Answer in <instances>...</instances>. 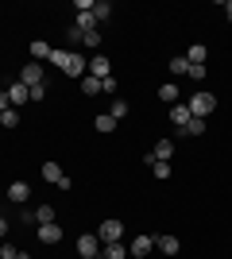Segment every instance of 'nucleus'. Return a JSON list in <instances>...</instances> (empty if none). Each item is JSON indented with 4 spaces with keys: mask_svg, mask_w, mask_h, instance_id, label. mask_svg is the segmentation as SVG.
Listing matches in <instances>:
<instances>
[{
    "mask_svg": "<svg viewBox=\"0 0 232 259\" xmlns=\"http://www.w3.org/2000/svg\"><path fill=\"white\" fill-rule=\"evenodd\" d=\"M51 66H58V70H66V62H70V51H51V58H47Z\"/></svg>",
    "mask_w": 232,
    "mask_h": 259,
    "instance_id": "nucleus-26",
    "label": "nucleus"
},
{
    "mask_svg": "<svg viewBox=\"0 0 232 259\" xmlns=\"http://www.w3.org/2000/svg\"><path fill=\"white\" fill-rule=\"evenodd\" d=\"M101 248H105V244L97 240V232H81V236H77V255L81 259H101Z\"/></svg>",
    "mask_w": 232,
    "mask_h": 259,
    "instance_id": "nucleus-2",
    "label": "nucleus"
},
{
    "mask_svg": "<svg viewBox=\"0 0 232 259\" xmlns=\"http://www.w3.org/2000/svg\"><path fill=\"white\" fill-rule=\"evenodd\" d=\"M93 128H97V132H101V136H109V132H112V128H116V120H112V116H109V112H101V116H97V120H93Z\"/></svg>",
    "mask_w": 232,
    "mask_h": 259,
    "instance_id": "nucleus-19",
    "label": "nucleus"
},
{
    "mask_svg": "<svg viewBox=\"0 0 232 259\" xmlns=\"http://www.w3.org/2000/svg\"><path fill=\"white\" fill-rule=\"evenodd\" d=\"M85 74H89V77H97V81H105V77H112V62L105 58V54H93Z\"/></svg>",
    "mask_w": 232,
    "mask_h": 259,
    "instance_id": "nucleus-4",
    "label": "nucleus"
},
{
    "mask_svg": "<svg viewBox=\"0 0 232 259\" xmlns=\"http://www.w3.org/2000/svg\"><path fill=\"white\" fill-rule=\"evenodd\" d=\"M81 43H85V47H101V31H85V35H81Z\"/></svg>",
    "mask_w": 232,
    "mask_h": 259,
    "instance_id": "nucleus-30",
    "label": "nucleus"
},
{
    "mask_svg": "<svg viewBox=\"0 0 232 259\" xmlns=\"http://www.w3.org/2000/svg\"><path fill=\"white\" fill-rule=\"evenodd\" d=\"M109 116L112 120H124V116H128V101H112V105H109Z\"/></svg>",
    "mask_w": 232,
    "mask_h": 259,
    "instance_id": "nucleus-27",
    "label": "nucleus"
},
{
    "mask_svg": "<svg viewBox=\"0 0 232 259\" xmlns=\"http://www.w3.org/2000/svg\"><path fill=\"white\" fill-rule=\"evenodd\" d=\"M27 197H31V186H27V182H12V186H8V201H16V205H23Z\"/></svg>",
    "mask_w": 232,
    "mask_h": 259,
    "instance_id": "nucleus-9",
    "label": "nucleus"
},
{
    "mask_svg": "<svg viewBox=\"0 0 232 259\" xmlns=\"http://www.w3.org/2000/svg\"><path fill=\"white\" fill-rule=\"evenodd\" d=\"M120 236H124V225L116 221V217H109V221H101V225H97V240H101V244H116Z\"/></svg>",
    "mask_w": 232,
    "mask_h": 259,
    "instance_id": "nucleus-3",
    "label": "nucleus"
},
{
    "mask_svg": "<svg viewBox=\"0 0 232 259\" xmlns=\"http://www.w3.org/2000/svg\"><path fill=\"white\" fill-rule=\"evenodd\" d=\"M151 248H155V236H147V232H144V236H135L132 244H128V259H147V251H151Z\"/></svg>",
    "mask_w": 232,
    "mask_h": 259,
    "instance_id": "nucleus-5",
    "label": "nucleus"
},
{
    "mask_svg": "<svg viewBox=\"0 0 232 259\" xmlns=\"http://www.w3.org/2000/svg\"><path fill=\"white\" fill-rule=\"evenodd\" d=\"M8 236V217H0V240Z\"/></svg>",
    "mask_w": 232,
    "mask_h": 259,
    "instance_id": "nucleus-35",
    "label": "nucleus"
},
{
    "mask_svg": "<svg viewBox=\"0 0 232 259\" xmlns=\"http://www.w3.org/2000/svg\"><path fill=\"white\" fill-rule=\"evenodd\" d=\"M81 93H85V97H97V93H101V81H97V77H81Z\"/></svg>",
    "mask_w": 232,
    "mask_h": 259,
    "instance_id": "nucleus-24",
    "label": "nucleus"
},
{
    "mask_svg": "<svg viewBox=\"0 0 232 259\" xmlns=\"http://www.w3.org/2000/svg\"><path fill=\"white\" fill-rule=\"evenodd\" d=\"M190 120H194V116H190V108H186V105H170V124H174L178 132L186 128Z\"/></svg>",
    "mask_w": 232,
    "mask_h": 259,
    "instance_id": "nucleus-10",
    "label": "nucleus"
},
{
    "mask_svg": "<svg viewBox=\"0 0 232 259\" xmlns=\"http://www.w3.org/2000/svg\"><path fill=\"white\" fill-rule=\"evenodd\" d=\"M4 93H8V101H12V108H16V105H27V101H31V89L23 85L20 77H16V81H12V85H8V89H4Z\"/></svg>",
    "mask_w": 232,
    "mask_h": 259,
    "instance_id": "nucleus-7",
    "label": "nucleus"
},
{
    "mask_svg": "<svg viewBox=\"0 0 232 259\" xmlns=\"http://www.w3.org/2000/svg\"><path fill=\"white\" fill-rule=\"evenodd\" d=\"M20 81H23V85H27V89L43 85V66H39V62H27V66H23V70H20Z\"/></svg>",
    "mask_w": 232,
    "mask_h": 259,
    "instance_id": "nucleus-6",
    "label": "nucleus"
},
{
    "mask_svg": "<svg viewBox=\"0 0 232 259\" xmlns=\"http://www.w3.org/2000/svg\"><path fill=\"white\" fill-rule=\"evenodd\" d=\"M101 93H116V77H105V81H101Z\"/></svg>",
    "mask_w": 232,
    "mask_h": 259,
    "instance_id": "nucleus-33",
    "label": "nucleus"
},
{
    "mask_svg": "<svg viewBox=\"0 0 232 259\" xmlns=\"http://www.w3.org/2000/svg\"><path fill=\"white\" fill-rule=\"evenodd\" d=\"M47 221H55V209H51V205H39V209H35V225H47Z\"/></svg>",
    "mask_w": 232,
    "mask_h": 259,
    "instance_id": "nucleus-28",
    "label": "nucleus"
},
{
    "mask_svg": "<svg viewBox=\"0 0 232 259\" xmlns=\"http://www.w3.org/2000/svg\"><path fill=\"white\" fill-rule=\"evenodd\" d=\"M151 155H155V162H170V155H174V140H159L151 147Z\"/></svg>",
    "mask_w": 232,
    "mask_h": 259,
    "instance_id": "nucleus-12",
    "label": "nucleus"
},
{
    "mask_svg": "<svg viewBox=\"0 0 232 259\" xmlns=\"http://www.w3.org/2000/svg\"><path fill=\"white\" fill-rule=\"evenodd\" d=\"M159 101H166V105H174V101H178V85H174V81L159 85Z\"/></svg>",
    "mask_w": 232,
    "mask_h": 259,
    "instance_id": "nucleus-21",
    "label": "nucleus"
},
{
    "mask_svg": "<svg viewBox=\"0 0 232 259\" xmlns=\"http://www.w3.org/2000/svg\"><path fill=\"white\" fill-rule=\"evenodd\" d=\"M205 74H209L205 66H190V74H186V77H194V81H201V77H205Z\"/></svg>",
    "mask_w": 232,
    "mask_h": 259,
    "instance_id": "nucleus-32",
    "label": "nucleus"
},
{
    "mask_svg": "<svg viewBox=\"0 0 232 259\" xmlns=\"http://www.w3.org/2000/svg\"><path fill=\"white\" fill-rule=\"evenodd\" d=\"M23 251L16 248V244H8V240H4V244H0V259H20Z\"/></svg>",
    "mask_w": 232,
    "mask_h": 259,
    "instance_id": "nucleus-29",
    "label": "nucleus"
},
{
    "mask_svg": "<svg viewBox=\"0 0 232 259\" xmlns=\"http://www.w3.org/2000/svg\"><path fill=\"white\" fill-rule=\"evenodd\" d=\"M8 108H12V101H8V93L0 89V112H8Z\"/></svg>",
    "mask_w": 232,
    "mask_h": 259,
    "instance_id": "nucleus-34",
    "label": "nucleus"
},
{
    "mask_svg": "<svg viewBox=\"0 0 232 259\" xmlns=\"http://www.w3.org/2000/svg\"><path fill=\"white\" fill-rule=\"evenodd\" d=\"M93 20H97V23L112 20V4H109V0H93Z\"/></svg>",
    "mask_w": 232,
    "mask_h": 259,
    "instance_id": "nucleus-16",
    "label": "nucleus"
},
{
    "mask_svg": "<svg viewBox=\"0 0 232 259\" xmlns=\"http://www.w3.org/2000/svg\"><path fill=\"white\" fill-rule=\"evenodd\" d=\"M186 58H190V66H205V58H209V47L205 43H194L186 51Z\"/></svg>",
    "mask_w": 232,
    "mask_h": 259,
    "instance_id": "nucleus-13",
    "label": "nucleus"
},
{
    "mask_svg": "<svg viewBox=\"0 0 232 259\" xmlns=\"http://www.w3.org/2000/svg\"><path fill=\"white\" fill-rule=\"evenodd\" d=\"M35 236H39V244H58V240H62V228H58V221H47V225L35 228Z\"/></svg>",
    "mask_w": 232,
    "mask_h": 259,
    "instance_id": "nucleus-8",
    "label": "nucleus"
},
{
    "mask_svg": "<svg viewBox=\"0 0 232 259\" xmlns=\"http://www.w3.org/2000/svg\"><path fill=\"white\" fill-rule=\"evenodd\" d=\"M170 74H190V58L186 54H174V58H170Z\"/></svg>",
    "mask_w": 232,
    "mask_h": 259,
    "instance_id": "nucleus-23",
    "label": "nucleus"
},
{
    "mask_svg": "<svg viewBox=\"0 0 232 259\" xmlns=\"http://www.w3.org/2000/svg\"><path fill=\"white\" fill-rule=\"evenodd\" d=\"M77 31L85 35V31H97V20H93V12H77V23H74Z\"/></svg>",
    "mask_w": 232,
    "mask_h": 259,
    "instance_id": "nucleus-18",
    "label": "nucleus"
},
{
    "mask_svg": "<svg viewBox=\"0 0 232 259\" xmlns=\"http://www.w3.org/2000/svg\"><path fill=\"white\" fill-rule=\"evenodd\" d=\"M43 58H51V47H47L43 39H35L31 43V62H43Z\"/></svg>",
    "mask_w": 232,
    "mask_h": 259,
    "instance_id": "nucleus-20",
    "label": "nucleus"
},
{
    "mask_svg": "<svg viewBox=\"0 0 232 259\" xmlns=\"http://www.w3.org/2000/svg\"><path fill=\"white\" fill-rule=\"evenodd\" d=\"M43 178H47L51 186H58L66 174H62V166H58V162H43Z\"/></svg>",
    "mask_w": 232,
    "mask_h": 259,
    "instance_id": "nucleus-17",
    "label": "nucleus"
},
{
    "mask_svg": "<svg viewBox=\"0 0 232 259\" xmlns=\"http://www.w3.org/2000/svg\"><path fill=\"white\" fill-rule=\"evenodd\" d=\"M201 132H205V120H198V116H194V120L186 124V128L178 132V136H201Z\"/></svg>",
    "mask_w": 232,
    "mask_h": 259,
    "instance_id": "nucleus-25",
    "label": "nucleus"
},
{
    "mask_svg": "<svg viewBox=\"0 0 232 259\" xmlns=\"http://www.w3.org/2000/svg\"><path fill=\"white\" fill-rule=\"evenodd\" d=\"M101 259H128V248H124L120 240H116V244H105V248H101Z\"/></svg>",
    "mask_w": 232,
    "mask_h": 259,
    "instance_id": "nucleus-15",
    "label": "nucleus"
},
{
    "mask_svg": "<svg viewBox=\"0 0 232 259\" xmlns=\"http://www.w3.org/2000/svg\"><path fill=\"white\" fill-rule=\"evenodd\" d=\"M151 170H155V178H170V162H155Z\"/></svg>",
    "mask_w": 232,
    "mask_h": 259,
    "instance_id": "nucleus-31",
    "label": "nucleus"
},
{
    "mask_svg": "<svg viewBox=\"0 0 232 259\" xmlns=\"http://www.w3.org/2000/svg\"><path fill=\"white\" fill-rule=\"evenodd\" d=\"M85 70H89V66H85V58H81V54H77V51H70L66 74H70V77H85Z\"/></svg>",
    "mask_w": 232,
    "mask_h": 259,
    "instance_id": "nucleus-11",
    "label": "nucleus"
},
{
    "mask_svg": "<svg viewBox=\"0 0 232 259\" xmlns=\"http://www.w3.org/2000/svg\"><path fill=\"white\" fill-rule=\"evenodd\" d=\"M0 128H20V112H16V108H8V112H0Z\"/></svg>",
    "mask_w": 232,
    "mask_h": 259,
    "instance_id": "nucleus-22",
    "label": "nucleus"
},
{
    "mask_svg": "<svg viewBox=\"0 0 232 259\" xmlns=\"http://www.w3.org/2000/svg\"><path fill=\"white\" fill-rule=\"evenodd\" d=\"M190 116H198V120H205L213 112V108H217V97H213V93H205V89H201V93H194V97H190Z\"/></svg>",
    "mask_w": 232,
    "mask_h": 259,
    "instance_id": "nucleus-1",
    "label": "nucleus"
},
{
    "mask_svg": "<svg viewBox=\"0 0 232 259\" xmlns=\"http://www.w3.org/2000/svg\"><path fill=\"white\" fill-rule=\"evenodd\" d=\"M155 248L163 255H178V236H155Z\"/></svg>",
    "mask_w": 232,
    "mask_h": 259,
    "instance_id": "nucleus-14",
    "label": "nucleus"
},
{
    "mask_svg": "<svg viewBox=\"0 0 232 259\" xmlns=\"http://www.w3.org/2000/svg\"><path fill=\"white\" fill-rule=\"evenodd\" d=\"M224 20L232 23V0H228V4H224Z\"/></svg>",
    "mask_w": 232,
    "mask_h": 259,
    "instance_id": "nucleus-36",
    "label": "nucleus"
}]
</instances>
